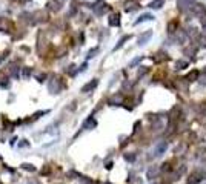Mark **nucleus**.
I'll use <instances>...</instances> for the list:
<instances>
[{"label":"nucleus","mask_w":206,"mask_h":184,"mask_svg":"<svg viewBox=\"0 0 206 184\" xmlns=\"http://www.w3.org/2000/svg\"><path fill=\"white\" fill-rule=\"evenodd\" d=\"M95 86H97V80H94L93 83H89V85H86V86H85V88H83L82 91H83V92H86V91H88V89H93V88H95Z\"/></svg>","instance_id":"obj_1"},{"label":"nucleus","mask_w":206,"mask_h":184,"mask_svg":"<svg viewBox=\"0 0 206 184\" xmlns=\"http://www.w3.org/2000/svg\"><path fill=\"white\" fill-rule=\"evenodd\" d=\"M151 37V32H148V34H146V36L145 37H142V38H140V40H138V43H140V45H143V41H146V40H148V38H149Z\"/></svg>","instance_id":"obj_2"},{"label":"nucleus","mask_w":206,"mask_h":184,"mask_svg":"<svg viewBox=\"0 0 206 184\" xmlns=\"http://www.w3.org/2000/svg\"><path fill=\"white\" fill-rule=\"evenodd\" d=\"M20 2H22V3H25V2H26V0H20Z\"/></svg>","instance_id":"obj_3"}]
</instances>
